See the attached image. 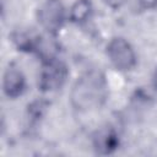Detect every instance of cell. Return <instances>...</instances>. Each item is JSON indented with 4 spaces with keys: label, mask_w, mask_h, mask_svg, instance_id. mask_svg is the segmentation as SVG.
<instances>
[{
    "label": "cell",
    "mask_w": 157,
    "mask_h": 157,
    "mask_svg": "<svg viewBox=\"0 0 157 157\" xmlns=\"http://www.w3.org/2000/svg\"><path fill=\"white\" fill-rule=\"evenodd\" d=\"M108 96L107 81L99 71H90L83 74L70 93V101L74 108L78 110H90L101 107Z\"/></svg>",
    "instance_id": "1"
},
{
    "label": "cell",
    "mask_w": 157,
    "mask_h": 157,
    "mask_svg": "<svg viewBox=\"0 0 157 157\" xmlns=\"http://www.w3.org/2000/svg\"><path fill=\"white\" fill-rule=\"evenodd\" d=\"M112 65L119 71H130L136 66L137 58L131 44L123 37L112 38L105 48Z\"/></svg>",
    "instance_id": "2"
},
{
    "label": "cell",
    "mask_w": 157,
    "mask_h": 157,
    "mask_svg": "<svg viewBox=\"0 0 157 157\" xmlns=\"http://www.w3.org/2000/svg\"><path fill=\"white\" fill-rule=\"evenodd\" d=\"M66 77H67L66 65L60 60L48 58L42 65L38 78V87L42 91H47V92L56 91L65 83Z\"/></svg>",
    "instance_id": "3"
},
{
    "label": "cell",
    "mask_w": 157,
    "mask_h": 157,
    "mask_svg": "<svg viewBox=\"0 0 157 157\" xmlns=\"http://www.w3.org/2000/svg\"><path fill=\"white\" fill-rule=\"evenodd\" d=\"M39 25L49 33H56L64 25L65 9L60 0H45L37 12Z\"/></svg>",
    "instance_id": "4"
},
{
    "label": "cell",
    "mask_w": 157,
    "mask_h": 157,
    "mask_svg": "<svg viewBox=\"0 0 157 157\" xmlns=\"http://www.w3.org/2000/svg\"><path fill=\"white\" fill-rule=\"evenodd\" d=\"M26 90V78L21 70L17 67H7L2 75V91L6 97L15 99Z\"/></svg>",
    "instance_id": "5"
},
{
    "label": "cell",
    "mask_w": 157,
    "mask_h": 157,
    "mask_svg": "<svg viewBox=\"0 0 157 157\" xmlns=\"http://www.w3.org/2000/svg\"><path fill=\"white\" fill-rule=\"evenodd\" d=\"M119 139L113 129H102L93 137L94 150L101 155H109L118 148Z\"/></svg>",
    "instance_id": "6"
},
{
    "label": "cell",
    "mask_w": 157,
    "mask_h": 157,
    "mask_svg": "<svg viewBox=\"0 0 157 157\" xmlns=\"http://www.w3.org/2000/svg\"><path fill=\"white\" fill-rule=\"evenodd\" d=\"M93 12V6L91 0H76L69 10V18L76 25H82L87 22Z\"/></svg>",
    "instance_id": "7"
},
{
    "label": "cell",
    "mask_w": 157,
    "mask_h": 157,
    "mask_svg": "<svg viewBox=\"0 0 157 157\" xmlns=\"http://www.w3.org/2000/svg\"><path fill=\"white\" fill-rule=\"evenodd\" d=\"M139 6L142 10H152L157 7V0H139Z\"/></svg>",
    "instance_id": "8"
},
{
    "label": "cell",
    "mask_w": 157,
    "mask_h": 157,
    "mask_svg": "<svg viewBox=\"0 0 157 157\" xmlns=\"http://www.w3.org/2000/svg\"><path fill=\"white\" fill-rule=\"evenodd\" d=\"M126 1H128V0H103V2H104L107 6H109L110 9H114V10L120 9L121 6H124Z\"/></svg>",
    "instance_id": "9"
},
{
    "label": "cell",
    "mask_w": 157,
    "mask_h": 157,
    "mask_svg": "<svg viewBox=\"0 0 157 157\" xmlns=\"http://www.w3.org/2000/svg\"><path fill=\"white\" fill-rule=\"evenodd\" d=\"M152 83H153V86L157 88V67H156V70H155V72H153V75H152Z\"/></svg>",
    "instance_id": "10"
}]
</instances>
